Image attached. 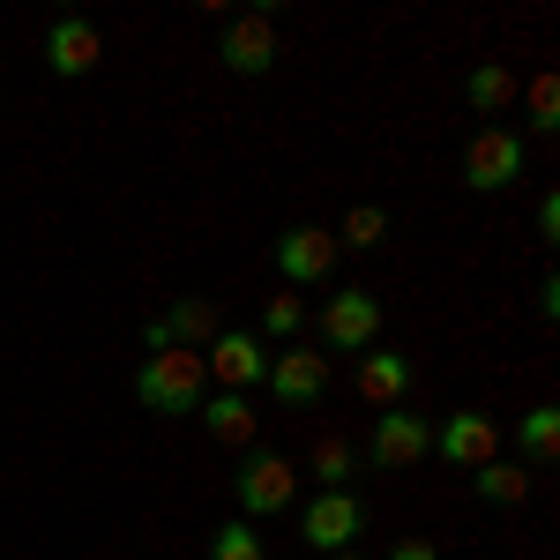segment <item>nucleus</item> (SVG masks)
Returning a JSON list of instances; mask_svg holds the SVG:
<instances>
[{
	"label": "nucleus",
	"instance_id": "obj_2",
	"mask_svg": "<svg viewBox=\"0 0 560 560\" xmlns=\"http://www.w3.org/2000/svg\"><path fill=\"white\" fill-rule=\"evenodd\" d=\"M232 493H240V516H284V509L300 501V464L277 456V448H247Z\"/></svg>",
	"mask_w": 560,
	"mask_h": 560
},
{
	"label": "nucleus",
	"instance_id": "obj_15",
	"mask_svg": "<svg viewBox=\"0 0 560 560\" xmlns=\"http://www.w3.org/2000/svg\"><path fill=\"white\" fill-rule=\"evenodd\" d=\"M359 396H366V404H404V396H411V359H404V351H366V359H359Z\"/></svg>",
	"mask_w": 560,
	"mask_h": 560
},
{
	"label": "nucleus",
	"instance_id": "obj_10",
	"mask_svg": "<svg viewBox=\"0 0 560 560\" xmlns=\"http://www.w3.org/2000/svg\"><path fill=\"white\" fill-rule=\"evenodd\" d=\"M322 337H329V351H374V337H382V300L345 284L337 300L322 306Z\"/></svg>",
	"mask_w": 560,
	"mask_h": 560
},
{
	"label": "nucleus",
	"instance_id": "obj_18",
	"mask_svg": "<svg viewBox=\"0 0 560 560\" xmlns=\"http://www.w3.org/2000/svg\"><path fill=\"white\" fill-rule=\"evenodd\" d=\"M464 97H471V113H509V105H516V75H509L501 60H478Z\"/></svg>",
	"mask_w": 560,
	"mask_h": 560
},
{
	"label": "nucleus",
	"instance_id": "obj_12",
	"mask_svg": "<svg viewBox=\"0 0 560 560\" xmlns=\"http://www.w3.org/2000/svg\"><path fill=\"white\" fill-rule=\"evenodd\" d=\"M217 337V306L210 300H173L165 314L142 322V345L150 351H202Z\"/></svg>",
	"mask_w": 560,
	"mask_h": 560
},
{
	"label": "nucleus",
	"instance_id": "obj_24",
	"mask_svg": "<svg viewBox=\"0 0 560 560\" xmlns=\"http://www.w3.org/2000/svg\"><path fill=\"white\" fill-rule=\"evenodd\" d=\"M388 560H441V553H433V538H396Z\"/></svg>",
	"mask_w": 560,
	"mask_h": 560
},
{
	"label": "nucleus",
	"instance_id": "obj_3",
	"mask_svg": "<svg viewBox=\"0 0 560 560\" xmlns=\"http://www.w3.org/2000/svg\"><path fill=\"white\" fill-rule=\"evenodd\" d=\"M359 530H366V501L351 493V486H337V493H314L300 509V546H314V553H351L359 546Z\"/></svg>",
	"mask_w": 560,
	"mask_h": 560
},
{
	"label": "nucleus",
	"instance_id": "obj_25",
	"mask_svg": "<svg viewBox=\"0 0 560 560\" xmlns=\"http://www.w3.org/2000/svg\"><path fill=\"white\" fill-rule=\"evenodd\" d=\"M538 232H546V240L560 232V195H546V202H538Z\"/></svg>",
	"mask_w": 560,
	"mask_h": 560
},
{
	"label": "nucleus",
	"instance_id": "obj_6",
	"mask_svg": "<svg viewBox=\"0 0 560 560\" xmlns=\"http://www.w3.org/2000/svg\"><path fill=\"white\" fill-rule=\"evenodd\" d=\"M261 388H269L284 411H314V404L329 396V359H322L314 345H284L277 359H269V382Z\"/></svg>",
	"mask_w": 560,
	"mask_h": 560
},
{
	"label": "nucleus",
	"instance_id": "obj_8",
	"mask_svg": "<svg viewBox=\"0 0 560 560\" xmlns=\"http://www.w3.org/2000/svg\"><path fill=\"white\" fill-rule=\"evenodd\" d=\"M433 456L456 464V471L493 464V456H501V419H493V411H456V419H441V427H433Z\"/></svg>",
	"mask_w": 560,
	"mask_h": 560
},
{
	"label": "nucleus",
	"instance_id": "obj_19",
	"mask_svg": "<svg viewBox=\"0 0 560 560\" xmlns=\"http://www.w3.org/2000/svg\"><path fill=\"white\" fill-rule=\"evenodd\" d=\"M306 471L322 478V493H337V486L359 471V448H351L345 433H322V441H314V456H306Z\"/></svg>",
	"mask_w": 560,
	"mask_h": 560
},
{
	"label": "nucleus",
	"instance_id": "obj_5",
	"mask_svg": "<svg viewBox=\"0 0 560 560\" xmlns=\"http://www.w3.org/2000/svg\"><path fill=\"white\" fill-rule=\"evenodd\" d=\"M202 374L217 388H232V396H247V388L269 382V345H261L255 329H217L210 351H202Z\"/></svg>",
	"mask_w": 560,
	"mask_h": 560
},
{
	"label": "nucleus",
	"instance_id": "obj_11",
	"mask_svg": "<svg viewBox=\"0 0 560 560\" xmlns=\"http://www.w3.org/2000/svg\"><path fill=\"white\" fill-rule=\"evenodd\" d=\"M105 60V38H97V23L90 15H52L45 23V68L60 75V83H75Z\"/></svg>",
	"mask_w": 560,
	"mask_h": 560
},
{
	"label": "nucleus",
	"instance_id": "obj_13",
	"mask_svg": "<svg viewBox=\"0 0 560 560\" xmlns=\"http://www.w3.org/2000/svg\"><path fill=\"white\" fill-rule=\"evenodd\" d=\"M217 60H224L232 75H269V68H277V23H269V15H232L224 38H217Z\"/></svg>",
	"mask_w": 560,
	"mask_h": 560
},
{
	"label": "nucleus",
	"instance_id": "obj_16",
	"mask_svg": "<svg viewBox=\"0 0 560 560\" xmlns=\"http://www.w3.org/2000/svg\"><path fill=\"white\" fill-rule=\"evenodd\" d=\"M516 448L530 456V464H553L560 456V404H530L516 419Z\"/></svg>",
	"mask_w": 560,
	"mask_h": 560
},
{
	"label": "nucleus",
	"instance_id": "obj_26",
	"mask_svg": "<svg viewBox=\"0 0 560 560\" xmlns=\"http://www.w3.org/2000/svg\"><path fill=\"white\" fill-rule=\"evenodd\" d=\"M329 560H359V553H329Z\"/></svg>",
	"mask_w": 560,
	"mask_h": 560
},
{
	"label": "nucleus",
	"instance_id": "obj_14",
	"mask_svg": "<svg viewBox=\"0 0 560 560\" xmlns=\"http://www.w3.org/2000/svg\"><path fill=\"white\" fill-rule=\"evenodd\" d=\"M202 427H210L217 448H255L261 433V411L247 404V396H232V388H217V396H202Z\"/></svg>",
	"mask_w": 560,
	"mask_h": 560
},
{
	"label": "nucleus",
	"instance_id": "obj_21",
	"mask_svg": "<svg viewBox=\"0 0 560 560\" xmlns=\"http://www.w3.org/2000/svg\"><path fill=\"white\" fill-rule=\"evenodd\" d=\"M210 560H269V553H261V538L247 530V516H240V523H217L210 530Z\"/></svg>",
	"mask_w": 560,
	"mask_h": 560
},
{
	"label": "nucleus",
	"instance_id": "obj_20",
	"mask_svg": "<svg viewBox=\"0 0 560 560\" xmlns=\"http://www.w3.org/2000/svg\"><path fill=\"white\" fill-rule=\"evenodd\" d=\"M388 240V210L382 202H359V210L337 224V247H351V255H366V247H382Z\"/></svg>",
	"mask_w": 560,
	"mask_h": 560
},
{
	"label": "nucleus",
	"instance_id": "obj_9",
	"mask_svg": "<svg viewBox=\"0 0 560 560\" xmlns=\"http://www.w3.org/2000/svg\"><path fill=\"white\" fill-rule=\"evenodd\" d=\"M382 471H411V464H427L433 456V419L419 411H404V404H388L382 419H374V448H366Z\"/></svg>",
	"mask_w": 560,
	"mask_h": 560
},
{
	"label": "nucleus",
	"instance_id": "obj_23",
	"mask_svg": "<svg viewBox=\"0 0 560 560\" xmlns=\"http://www.w3.org/2000/svg\"><path fill=\"white\" fill-rule=\"evenodd\" d=\"M300 322H306L300 300H269L261 306V337H300Z\"/></svg>",
	"mask_w": 560,
	"mask_h": 560
},
{
	"label": "nucleus",
	"instance_id": "obj_22",
	"mask_svg": "<svg viewBox=\"0 0 560 560\" xmlns=\"http://www.w3.org/2000/svg\"><path fill=\"white\" fill-rule=\"evenodd\" d=\"M560 128V75H538L530 83V135H553Z\"/></svg>",
	"mask_w": 560,
	"mask_h": 560
},
{
	"label": "nucleus",
	"instance_id": "obj_17",
	"mask_svg": "<svg viewBox=\"0 0 560 560\" xmlns=\"http://www.w3.org/2000/svg\"><path fill=\"white\" fill-rule=\"evenodd\" d=\"M478 501H493V509H523V501H530V471H523V464H501V456H493V464H478Z\"/></svg>",
	"mask_w": 560,
	"mask_h": 560
},
{
	"label": "nucleus",
	"instance_id": "obj_4",
	"mask_svg": "<svg viewBox=\"0 0 560 560\" xmlns=\"http://www.w3.org/2000/svg\"><path fill=\"white\" fill-rule=\"evenodd\" d=\"M523 165H530V142L516 128H478L471 150H464V179H471L478 195H501V187H516Z\"/></svg>",
	"mask_w": 560,
	"mask_h": 560
},
{
	"label": "nucleus",
	"instance_id": "obj_7",
	"mask_svg": "<svg viewBox=\"0 0 560 560\" xmlns=\"http://www.w3.org/2000/svg\"><path fill=\"white\" fill-rule=\"evenodd\" d=\"M337 232L329 224H292V232H277V269H284V284H329L337 277Z\"/></svg>",
	"mask_w": 560,
	"mask_h": 560
},
{
	"label": "nucleus",
	"instance_id": "obj_1",
	"mask_svg": "<svg viewBox=\"0 0 560 560\" xmlns=\"http://www.w3.org/2000/svg\"><path fill=\"white\" fill-rule=\"evenodd\" d=\"M210 396V374H202V351H150L142 374H135V404L158 411V419H179V411H202Z\"/></svg>",
	"mask_w": 560,
	"mask_h": 560
}]
</instances>
